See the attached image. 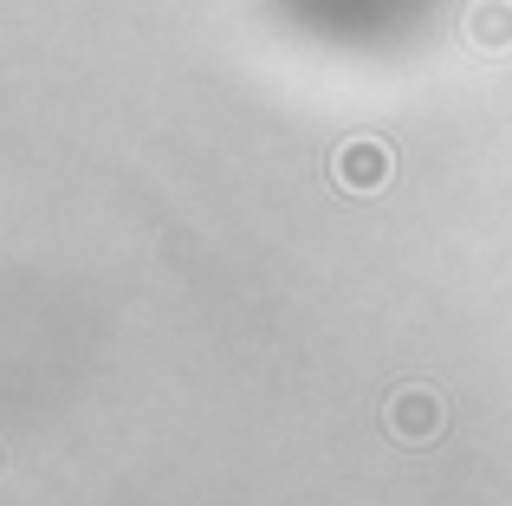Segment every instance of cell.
Masks as SVG:
<instances>
[{
	"mask_svg": "<svg viewBox=\"0 0 512 506\" xmlns=\"http://www.w3.org/2000/svg\"><path fill=\"white\" fill-rule=\"evenodd\" d=\"M389 169H396V156H389V143L376 137H350L338 150V163H331V176H338L344 195H376L389 182Z\"/></svg>",
	"mask_w": 512,
	"mask_h": 506,
	"instance_id": "obj_1",
	"label": "cell"
},
{
	"mask_svg": "<svg viewBox=\"0 0 512 506\" xmlns=\"http://www.w3.org/2000/svg\"><path fill=\"white\" fill-rule=\"evenodd\" d=\"M441 422H448V409H441V396L422 390V383H409V390L389 396V429H396L402 442H435Z\"/></svg>",
	"mask_w": 512,
	"mask_h": 506,
	"instance_id": "obj_2",
	"label": "cell"
},
{
	"mask_svg": "<svg viewBox=\"0 0 512 506\" xmlns=\"http://www.w3.org/2000/svg\"><path fill=\"white\" fill-rule=\"evenodd\" d=\"M467 39H474L480 52H512V7L506 0H480V7L467 13Z\"/></svg>",
	"mask_w": 512,
	"mask_h": 506,
	"instance_id": "obj_3",
	"label": "cell"
}]
</instances>
